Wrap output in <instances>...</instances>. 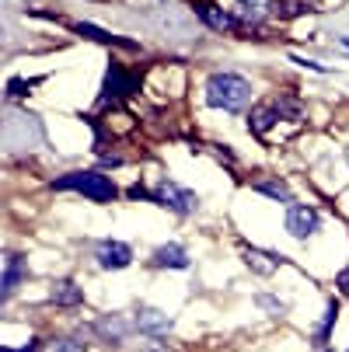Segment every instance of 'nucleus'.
Masks as SVG:
<instances>
[{
  "label": "nucleus",
  "mask_w": 349,
  "mask_h": 352,
  "mask_svg": "<svg viewBox=\"0 0 349 352\" xmlns=\"http://www.w3.org/2000/svg\"><path fill=\"white\" fill-rule=\"evenodd\" d=\"M346 161H349V150H346Z\"/></svg>",
  "instance_id": "nucleus-25"
},
{
  "label": "nucleus",
  "mask_w": 349,
  "mask_h": 352,
  "mask_svg": "<svg viewBox=\"0 0 349 352\" xmlns=\"http://www.w3.org/2000/svg\"><path fill=\"white\" fill-rule=\"evenodd\" d=\"M0 352H35V345H25V349H0Z\"/></svg>",
  "instance_id": "nucleus-22"
},
{
  "label": "nucleus",
  "mask_w": 349,
  "mask_h": 352,
  "mask_svg": "<svg viewBox=\"0 0 349 352\" xmlns=\"http://www.w3.org/2000/svg\"><path fill=\"white\" fill-rule=\"evenodd\" d=\"M318 210L315 206H290L286 210V234H293L297 241H304L318 230Z\"/></svg>",
  "instance_id": "nucleus-4"
},
{
  "label": "nucleus",
  "mask_w": 349,
  "mask_h": 352,
  "mask_svg": "<svg viewBox=\"0 0 349 352\" xmlns=\"http://www.w3.org/2000/svg\"><path fill=\"white\" fill-rule=\"evenodd\" d=\"M252 98V87H248L244 77L237 74H213L207 80V102L213 109H224V112H241Z\"/></svg>",
  "instance_id": "nucleus-1"
},
{
  "label": "nucleus",
  "mask_w": 349,
  "mask_h": 352,
  "mask_svg": "<svg viewBox=\"0 0 349 352\" xmlns=\"http://www.w3.org/2000/svg\"><path fill=\"white\" fill-rule=\"evenodd\" d=\"M98 331H102L105 338H116V342H119V338L126 335V324H123V318H105L102 324H98Z\"/></svg>",
  "instance_id": "nucleus-18"
},
{
  "label": "nucleus",
  "mask_w": 349,
  "mask_h": 352,
  "mask_svg": "<svg viewBox=\"0 0 349 352\" xmlns=\"http://www.w3.org/2000/svg\"><path fill=\"white\" fill-rule=\"evenodd\" d=\"M244 265L259 276H273L283 265V258L273 255V251H262V248H244Z\"/></svg>",
  "instance_id": "nucleus-6"
},
{
  "label": "nucleus",
  "mask_w": 349,
  "mask_h": 352,
  "mask_svg": "<svg viewBox=\"0 0 349 352\" xmlns=\"http://www.w3.org/2000/svg\"><path fill=\"white\" fill-rule=\"evenodd\" d=\"M21 91H32V80H11L8 84V94L11 98H21Z\"/></svg>",
  "instance_id": "nucleus-20"
},
{
  "label": "nucleus",
  "mask_w": 349,
  "mask_h": 352,
  "mask_svg": "<svg viewBox=\"0 0 349 352\" xmlns=\"http://www.w3.org/2000/svg\"><path fill=\"white\" fill-rule=\"evenodd\" d=\"M318 352H332V349H325V345H318Z\"/></svg>",
  "instance_id": "nucleus-23"
},
{
  "label": "nucleus",
  "mask_w": 349,
  "mask_h": 352,
  "mask_svg": "<svg viewBox=\"0 0 349 352\" xmlns=\"http://www.w3.org/2000/svg\"><path fill=\"white\" fill-rule=\"evenodd\" d=\"M154 265L158 269H189V255L182 244H161L154 251Z\"/></svg>",
  "instance_id": "nucleus-9"
},
{
  "label": "nucleus",
  "mask_w": 349,
  "mask_h": 352,
  "mask_svg": "<svg viewBox=\"0 0 349 352\" xmlns=\"http://www.w3.org/2000/svg\"><path fill=\"white\" fill-rule=\"evenodd\" d=\"M74 32L77 35H84V38H91V42H102V45H112V42H119V45H129V42H123V38H116V35H109L105 28H94V25H74ZM133 49V45H129Z\"/></svg>",
  "instance_id": "nucleus-15"
},
{
  "label": "nucleus",
  "mask_w": 349,
  "mask_h": 352,
  "mask_svg": "<svg viewBox=\"0 0 349 352\" xmlns=\"http://www.w3.org/2000/svg\"><path fill=\"white\" fill-rule=\"evenodd\" d=\"M255 192H262V195H269V199H290V185L286 182H279V178H262V182H255Z\"/></svg>",
  "instance_id": "nucleus-16"
},
{
  "label": "nucleus",
  "mask_w": 349,
  "mask_h": 352,
  "mask_svg": "<svg viewBox=\"0 0 349 352\" xmlns=\"http://www.w3.org/2000/svg\"><path fill=\"white\" fill-rule=\"evenodd\" d=\"M42 352H84V345H81V342H74V338H53Z\"/></svg>",
  "instance_id": "nucleus-19"
},
{
  "label": "nucleus",
  "mask_w": 349,
  "mask_h": 352,
  "mask_svg": "<svg viewBox=\"0 0 349 352\" xmlns=\"http://www.w3.org/2000/svg\"><path fill=\"white\" fill-rule=\"evenodd\" d=\"M133 262V251H129V244H123V241H102L98 244V265L102 269H126Z\"/></svg>",
  "instance_id": "nucleus-5"
},
{
  "label": "nucleus",
  "mask_w": 349,
  "mask_h": 352,
  "mask_svg": "<svg viewBox=\"0 0 349 352\" xmlns=\"http://www.w3.org/2000/svg\"><path fill=\"white\" fill-rule=\"evenodd\" d=\"M342 45H346V49H349V38H342Z\"/></svg>",
  "instance_id": "nucleus-24"
},
{
  "label": "nucleus",
  "mask_w": 349,
  "mask_h": 352,
  "mask_svg": "<svg viewBox=\"0 0 349 352\" xmlns=\"http://www.w3.org/2000/svg\"><path fill=\"white\" fill-rule=\"evenodd\" d=\"M234 4H237V21L241 25H262L273 11L269 0H234Z\"/></svg>",
  "instance_id": "nucleus-8"
},
{
  "label": "nucleus",
  "mask_w": 349,
  "mask_h": 352,
  "mask_svg": "<svg viewBox=\"0 0 349 352\" xmlns=\"http://www.w3.org/2000/svg\"><path fill=\"white\" fill-rule=\"evenodd\" d=\"M151 199H158L161 206H168V210H175V213H192V210L199 206L195 192H189V188H182V185H175V182H161V185L151 192Z\"/></svg>",
  "instance_id": "nucleus-3"
},
{
  "label": "nucleus",
  "mask_w": 349,
  "mask_h": 352,
  "mask_svg": "<svg viewBox=\"0 0 349 352\" xmlns=\"http://www.w3.org/2000/svg\"><path fill=\"white\" fill-rule=\"evenodd\" d=\"M56 188H74L87 199H94V203H109V199H116V182L98 175V171H70L63 178H56Z\"/></svg>",
  "instance_id": "nucleus-2"
},
{
  "label": "nucleus",
  "mask_w": 349,
  "mask_h": 352,
  "mask_svg": "<svg viewBox=\"0 0 349 352\" xmlns=\"http://www.w3.org/2000/svg\"><path fill=\"white\" fill-rule=\"evenodd\" d=\"M273 122H279V112H276V105H262V109H255L252 112V129L255 133H269L273 129Z\"/></svg>",
  "instance_id": "nucleus-14"
},
{
  "label": "nucleus",
  "mask_w": 349,
  "mask_h": 352,
  "mask_svg": "<svg viewBox=\"0 0 349 352\" xmlns=\"http://www.w3.org/2000/svg\"><path fill=\"white\" fill-rule=\"evenodd\" d=\"M335 318H339V304H335V300H332V304L325 307V318H321V328L315 331V338H318V345L328 338V331H332V324H335Z\"/></svg>",
  "instance_id": "nucleus-17"
},
{
  "label": "nucleus",
  "mask_w": 349,
  "mask_h": 352,
  "mask_svg": "<svg viewBox=\"0 0 349 352\" xmlns=\"http://www.w3.org/2000/svg\"><path fill=\"white\" fill-rule=\"evenodd\" d=\"M136 87V77L133 74H126L123 67H112L109 70V77H105V98L112 102V98H123V94H129Z\"/></svg>",
  "instance_id": "nucleus-10"
},
{
  "label": "nucleus",
  "mask_w": 349,
  "mask_h": 352,
  "mask_svg": "<svg viewBox=\"0 0 349 352\" xmlns=\"http://www.w3.org/2000/svg\"><path fill=\"white\" fill-rule=\"evenodd\" d=\"M136 328L147 331V335H161V331L171 328V318L165 311H158V307H140L136 311Z\"/></svg>",
  "instance_id": "nucleus-7"
},
{
  "label": "nucleus",
  "mask_w": 349,
  "mask_h": 352,
  "mask_svg": "<svg viewBox=\"0 0 349 352\" xmlns=\"http://www.w3.org/2000/svg\"><path fill=\"white\" fill-rule=\"evenodd\" d=\"M335 289H342V293L349 296V265H346V269L335 276Z\"/></svg>",
  "instance_id": "nucleus-21"
},
{
  "label": "nucleus",
  "mask_w": 349,
  "mask_h": 352,
  "mask_svg": "<svg viewBox=\"0 0 349 352\" xmlns=\"http://www.w3.org/2000/svg\"><path fill=\"white\" fill-rule=\"evenodd\" d=\"M21 276H25V262H21V255H8V262H4V283H0V293H4V300L18 289Z\"/></svg>",
  "instance_id": "nucleus-13"
},
{
  "label": "nucleus",
  "mask_w": 349,
  "mask_h": 352,
  "mask_svg": "<svg viewBox=\"0 0 349 352\" xmlns=\"http://www.w3.org/2000/svg\"><path fill=\"white\" fill-rule=\"evenodd\" d=\"M195 11H199V18H203L213 32H231V28L237 25L234 14H227V11H220V8H213V4H199Z\"/></svg>",
  "instance_id": "nucleus-12"
},
{
  "label": "nucleus",
  "mask_w": 349,
  "mask_h": 352,
  "mask_svg": "<svg viewBox=\"0 0 349 352\" xmlns=\"http://www.w3.org/2000/svg\"><path fill=\"white\" fill-rule=\"evenodd\" d=\"M49 300H53V304H60V307H77L81 300H84V289H77L74 279H56V283H53V293H49Z\"/></svg>",
  "instance_id": "nucleus-11"
}]
</instances>
